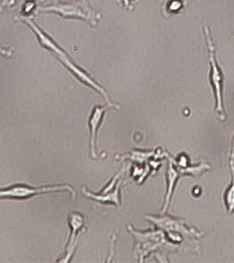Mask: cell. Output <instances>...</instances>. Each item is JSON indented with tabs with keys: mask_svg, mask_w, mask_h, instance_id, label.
I'll return each mask as SVG.
<instances>
[{
	"mask_svg": "<svg viewBox=\"0 0 234 263\" xmlns=\"http://www.w3.org/2000/svg\"><path fill=\"white\" fill-rule=\"evenodd\" d=\"M38 12H51L64 18H80L96 26L101 14L92 9L87 0H74L70 2L55 1L41 5Z\"/></svg>",
	"mask_w": 234,
	"mask_h": 263,
	"instance_id": "obj_1",
	"label": "cell"
},
{
	"mask_svg": "<svg viewBox=\"0 0 234 263\" xmlns=\"http://www.w3.org/2000/svg\"><path fill=\"white\" fill-rule=\"evenodd\" d=\"M21 22L28 25L29 28L34 32L41 46L51 51L60 61L62 62V63L64 64L65 67H67L70 71H73L75 76L79 78L84 83H88V85L92 86V87L96 88L98 90H100L101 93L103 94V96L107 98V95L105 93L104 90H102L100 86L96 85L91 79L88 78V76H86L85 73L80 71L76 66L74 65L70 61L69 57L66 54L65 51L52 40L50 36H49L44 31H43L42 29L34 22V20H32V18H22Z\"/></svg>",
	"mask_w": 234,
	"mask_h": 263,
	"instance_id": "obj_2",
	"label": "cell"
},
{
	"mask_svg": "<svg viewBox=\"0 0 234 263\" xmlns=\"http://www.w3.org/2000/svg\"><path fill=\"white\" fill-rule=\"evenodd\" d=\"M205 41L207 50H208V58L209 64H210V82L211 86L213 88V92L216 98V112L220 120L224 121L226 119L225 109L223 107V74L221 69L218 65L215 55V45L213 44L212 36H211L210 30L208 27L203 28Z\"/></svg>",
	"mask_w": 234,
	"mask_h": 263,
	"instance_id": "obj_3",
	"label": "cell"
},
{
	"mask_svg": "<svg viewBox=\"0 0 234 263\" xmlns=\"http://www.w3.org/2000/svg\"><path fill=\"white\" fill-rule=\"evenodd\" d=\"M62 191H69L71 193L72 196L75 197V191L67 184L34 187L20 183L0 189V199H26L42 193Z\"/></svg>",
	"mask_w": 234,
	"mask_h": 263,
	"instance_id": "obj_4",
	"label": "cell"
},
{
	"mask_svg": "<svg viewBox=\"0 0 234 263\" xmlns=\"http://www.w3.org/2000/svg\"><path fill=\"white\" fill-rule=\"evenodd\" d=\"M106 108L104 107L96 106L92 110L91 115L88 121V125L90 128V149L92 157L96 158V133L100 127L101 123L104 117Z\"/></svg>",
	"mask_w": 234,
	"mask_h": 263,
	"instance_id": "obj_5",
	"label": "cell"
},
{
	"mask_svg": "<svg viewBox=\"0 0 234 263\" xmlns=\"http://www.w3.org/2000/svg\"><path fill=\"white\" fill-rule=\"evenodd\" d=\"M229 164L230 172L231 174V182L224 194V201H225L228 213L232 214L234 212V137L231 142Z\"/></svg>",
	"mask_w": 234,
	"mask_h": 263,
	"instance_id": "obj_6",
	"label": "cell"
},
{
	"mask_svg": "<svg viewBox=\"0 0 234 263\" xmlns=\"http://www.w3.org/2000/svg\"><path fill=\"white\" fill-rule=\"evenodd\" d=\"M43 0H25L20 10V15L18 18H32L35 13L38 12Z\"/></svg>",
	"mask_w": 234,
	"mask_h": 263,
	"instance_id": "obj_7",
	"label": "cell"
},
{
	"mask_svg": "<svg viewBox=\"0 0 234 263\" xmlns=\"http://www.w3.org/2000/svg\"><path fill=\"white\" fill-rule=\"evenodd\" d=\"M185 6L184 0H168L164 5V11L167 14H178L184 10Z\"/></svg>",
	"mask_w": 234,
	"mask_h": 263,
	"instance_id": "obj_8",
	"label": "cell"
},
{
	"mask_svg": "<svg viewBox=\"0 0 234 263\" xmlns=\"http://www.w3.org/2000/svg\"><path fill=\"white\" fill-rule=\"evenodd\" d=\"M17 3L18 0H0V13L4 10L14 9Z\"/></svg>",
	"mask_w": 234,
	"mask_h": 263,
	"instance_id": "obj_9",
	"label": "cell"
},
{
	"mask_svg": "<svg viewBox=\"0 0 234 263\" xmlns=\"http://www.w3.org/2000/svg\"><path fill=\"white\" fill-rule=\"evenodd\" d=\"M14 51L10 47H4L0 45V55L6 59H10L14 54Z\"/></svg>",
	"mask_w": 234,
	"mask_h": 263,
	"instance_id": "obj_10",
	"label": "cell"
},
{
	"mask_svg": "<svg viewBox=\"0 0 234 263\" xmlns=\"http://www.w3.org/2000/svg\"><path fill=\"white\" fill-rule=\"evenodd\" d=\"M137 0H116L117 3L126 8L127 10H131L134 2Z\"/></svg>",
	"mask_w": 234,
	"mask_h": 263,
	"instance_id": "obj_11",
	"label": "cell"
}]
</instances>
